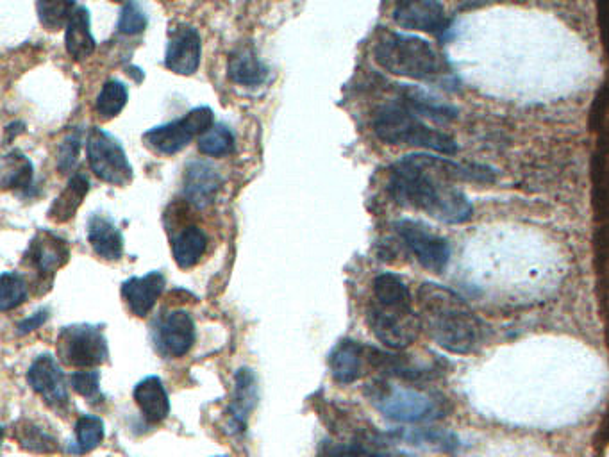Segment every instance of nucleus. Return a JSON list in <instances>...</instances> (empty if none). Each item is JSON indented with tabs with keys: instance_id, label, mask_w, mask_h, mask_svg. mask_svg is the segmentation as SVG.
Listing matches in <instances>:
<instances>
[{
	"instance_id": "f257e3e1",
	"label": "nucleus",
	"mask_w": 609,
	"mask_h": 457,
	"mask_svg": "<svg viewBox=\"0 0 609 457\" xmlns=\"http://www.w3.org/2000/svg\"><path fill=\"white\" fill-rule=\"evenodd\" d=\"M388 193L402 208L426 213L443 224H465L474 215L467 193L427 167L420 152L393 163Z\"/></svg>"
},
{
	"instance_id": "f03ea898",
	"label": "nucleus",
	"mask_w": 609,
	"mask_h": 457,
	"mask_svg": "<svg viewBox=\"0 0 609 457\" xmlns=\"http://www.w3.org/2000/svg\"><path fill=\"white\" fill-rule=\"evenodd\" d=\"M418 315L422 331L443 350L468 356L483 349L490 338V327L456 291L436 283L420 284L417 291Z\"/></svg>"
},
{
	"instance_id": "7ed1b4c3",
	"label": "nucleus",
	"mask_w": 609,
	"mask_h": 457,
	"mask_svg": "<svg viewBox=\"0 0 609 457\" xmlns=\"http://www.w3.org/2000/svg\"><path fill=\"white\" fill-rule=\"evenodd\" d=\"M374 59L390 74L436 84L447 92H456L461 84L449 59L420 36L386 31L377 40Z\"/></svg>"
},
{
	"instance_id": "20e7f679",
	"label": "nucleus",
	"mask_w": 609,
	"mask_h": 457,
	"mask_svg": "<svg viewBox=\"0 0 609 457\" xmlns=\"http://www.w3.org/2000/svg\"><path fill=\"white\" fill-rule=\"evenodd\" d=\"M372 127L377 138L388 145H409L445 156L458 154V142L451 134L433 129L402 102L384 104L377 109Z\"/></svg>"
},
{
	"instance_id": "39448f33",
	"label": "nucleus",
	"mask_w": 609,
	"mask_h": 457,
	"mask_svg": "<svg viewBox=\"0 0 609 457\" xmlns=\"http://www.w3.org/2000/svg\"><path fill=\"white\" fill-rule=\"evenodd\" d=\"M370 404L399 424H427L447 415V399L433 391L402 386L388 379H376L365 390Z\"/></svg>"
},
{
	"instance_id": "423d86ee",
	"label": "nucleus",
	"mask_w": 609,
	"mask_h": 457,
	"mask_svg": "<svg viewBox=\"0 0 609 457\" xmlns=\"http://www.w3.org/2000/svg\"><path fill=\"white\" fill-rule=\"evenodd\" d=\"M367 322L377 340L395 352L411 347L422 331L420 315L413 306L397 308L370 302Z\"/></svg>"
},
{
	"instance_id": "0eeeda50",
	"label": "nucleus",
	"mask_w": 609,
	"mask_h": 457,
	"mask_svg": "<svg viewBox=\"0 0 609 457\" xmlns=\"http://www.w3.org/2000/svg\"><path fill=\"white\" fill-rule=\"evenodd\" d=\"M215 125V115L211 108H195L170 124L158 125L151 131L143 134V143L156 154L163 156H174L177 152H181L184 147H188L190 143L202 134L206 133Z\"/></svg>"
},
{
	"instance_id": "6e6552de",
	"label": "nucleus",
	"mask_w": 609,
	"mask_h": 457,
	"mask_svg": "<svg viewBox=\"0 0 609 457\" xmlns=\"http://www.w3.org/2000/svg\"><path fill=\"white\" fill-rule=\"evenodd\" d=\"M86 150L93 174L104 183L126 186L133 179V167L127 159L126 150L115 136L101 127H92L88 133Z\"/></svg>"
},
{
	"instance_id": "1a4fd4ad",
	"label": "nucleus",
	"mask_w": 609,
	"mask_h": 457,
	"mask_svg": "<svg viewBox=\"0 0 609 457\" xmlns=\"http://www.w3.org/2000/svg\"><path fill=\"white\" fill-rule=\"evenodd\" d=\"M59 358L74 368H93L106 363L108 341L95 325H72L59 333L56 341Z\"/></svg>"
},
{
	"instance_id": "9d476101",
	"label": "nucleus",
	"mask_w": 609,
	"mask_h": 457,
	"mask_svg": "<svg viewBox=\"0 0 609 457\" xmlns=\"http://www.w3.org/2000/svg\"><path fill=\"white\" fill-rule=\"evenodd\" d=\"M393 227L420 265L433 274H442L451 261L449 241L434 234L426 224L417 220L402 218L399 222H395Z\"/></svg>"
},
{
	"instance_id": "9b49d317",
	"label": "nucleus",
	"mask_w": 609,
	"mask_h": 457,
	"mask_svg": "<svg viewBox=\"0 0 609 457\" xmlns=\"http://www.w3.org/2000/svg\"><path fill=\"white\" fill-rule=\"evenodd\" d=\"M393 22L408 31L433 34L440 42L451 34L452 18L440 0H397Z\"/></svg>"
},
{
	"instance_id": "f8f14e48",
	"label": "nucleus",
	"mask_w": 609,
	"mask_h": 457,
	"mask_svg": "<svg viewBox=\"0 0 609 457\" xmlns=\"http://www.w3.org/2000/svg\"><path fill=\"white\" fill-rule=\"evenodd\" d=\"M27 383L38 393L47 406L63 409L68 406L67 379L51 354H43L34 359L27 370Z\"/></svg>"
},
{
	"instance_id": "ddd939ff",
	"label": "nucleus",
	"mask_w": 609,
	"mask_h": 457,
	"mask_svg": "<svg viewBox=\"0 0 609 457\" xmlns=\"http://www.w3.org/2000/svg\"><path fill=\"white\" fill-rule=\"evenodd\" d=\"M195 322L186 311H170L156 324V345L170 358H183L195 343Z\"/></svg>"
},
{
	"instance_id": "4468645a",
	"label": "nucleus",
	"mask_w": 609,
	"mask_h": 457,
	"mask_svg": "<svg viewBox=\"0 0 609 457\" xmlns=\"http://www.w3.org/2000/svg\"><path fill=\"white\" fill-rule=\"evenodd\" d=\"M201 34L190 25H181L170 33L165 67L177 75H193L201 65Z\"/></svg>"
},
{
	"instance_id": "2eb2a0df",
	"label": "nucleus",
	"mask_w": 609,
	"mask_h": 457,
	"mask_svg": "<svg viewBox=\"0 0 609 457\" xmlns=\"http://www.w3.org/2000/svg\"><path fill=\"white\" fill-rule=\"evenodd\" d=\"M224 184V177L208 161H192L184 168L183 192L186 200L197 209L211 206Z\"/></svg>"
},
{
	"instance_id": "dca6fc26",
	"label": "nucleus",
	"mask_w": 609,
	"mask_h": 457,
	"mask_svg": "<svg viewBox=\"0 0 609 457\" xmlns=\"http://www.w3.org/2000/svg\"><path fill=\"white\" fill-rule=\"evenodd\" d=\"M367 366H370V347L359 341H340L329 356V368L336 383H356L367 374Z\"/></svg>"
},
{
	"instance_id": "f3484780",
	"label": "nucleus",
	"mask_w": 609,
	"mask_h": 457,
	"mask_svg": "<svg viewBox=\"0 0 609 457\" xmlns=\"http://www.w3.org/2000/svg\"><path fill=\"white\" fill-rule=\"evenodd\" d=\"M29 265L36 268L42 277H52L59 268L67 265L70 259V249L67 241L59 238L51 231H40L34 236L29 249H27Z\"/></svg>"
},
{
	"instance_id": "a211bd4d",
	"label": "nucleus",
	"mask_w": 609,
	"mask_h": 457,
	"mask_svg": "<svg viewBox=\"0 0 609 457\" xmlns=\"http://www.w3.org/2000/svg\"><path fill=\"white\" fill-rule=\"evenodd\" d=\"M165 290V277L161 272H151L143 277H131L122 284V297L127 306L133 311V315H149L161 293Z\"/></svg>"
},
{
	"instance_id": "6ab92c4d",
	"label": "nucleus",
	"mask_w": 609,
	"mask_h": 457,
	"mask_svg": "<svg viewBox=\"0 0 609 457\" xmlns=\"http://www.w3.org/2000/svg\"><path fill=\"white\" fill-rule=\"evenodd\" d=\"M402 104H406L418 117L427 118L436 124H449L458 118L459 111L451 102L434 97L433 93L417 88L404 86L402 88Z\"/></svg>"
},
{
	"instance_id": "aec40b11",
	"label": "nucleus",
	"mask_w": 609,
	"mask_h": 457,
	"mask_svg": "<svg viewBox=\"0 0 609 457\" xmlns=\"http://www.w3.org/2000/svg\"><path fill=\"white\" fill-rule=\"evenodd\" d=\"M258 390H256V377L249 368H242L236 374V386H234L233 402L227 409L229 416V427L233 433H243L247 427V420L251 411L256 406Z\"/></svg>"
},
{
	"instance_id": "412c9836",
	"label": "nucleus",
	"mask_w": 609,
	"mask_h": 457,
	"mask_svg": "<svg viewBox=\"0 0 609 457\" xmlns=\"http://www.w3.org/2000/svg\"><path fill=\"white\" fill-rule=\"evenodd\" d=\"M393 438L409 443V445H415V447H422V449L438 450V452H445V454H458L461 449V440L458 438V434L452 433V431H445L440 427H406V429H399L392 434Z\"/></svg>"
},
{
	"instance_id": "4be33fe9",
	"label": "nucleus",
	"mask_w": 609,
	"mask_h": 457,
	"mask_svg": "<svg viewBox=\"0 0 609 457\" xmlns=\"http://www.w3.org/2000/svg\"><path fill=\"white\" fill-rule=\"evenodd\" d=\"M88 241L99 258L118 261L124 254V236L117 225L102 215H93L90 218Z\"/></svg>"
},
{
	"instance_id": "5701e85b",
	"label": "nucleus",
	"mask_w": 609,
	"mask_h": 457,
	"mask_svg": "<svg viewBox=\"0 0 609 457\" xmlns=\"http://www.w3.org/2000/svg\"><path fill=\"white\" fill-rule=\"evenodd\" d=\"M134 400L138 404V408L142 411L147 422L151 424H159L167 418L170 413V400L165 386L161 383L159 377H145L143 381L138 383L134 388Z\"/></svg>"
},
{
	"instance_id": "b1692460",
	"label": "nucleus",
	"mask_w": 609,
	"mask_h": 457,
	"mask_svg": "<svg viewBox=\"0 0 609 457\" xmlns=\"http://www.w3.org/2000/svg\"><path fill=\"white\" fill-rule=\"evenodd\" d=\"M227 75L236 84L256 88L267 81L268 68L258 58L256 50L249 45H242L231 54L229 65H227Z\"/></svg>"
},
{
	"instance_id": "393cba45",
	"label": "nucleus",
	"mask_w": 609,
	"mask_h": 457,
	"mask_svg": "<svg viewBox=\"0 0 609 457\" xmlns=\"http://www.w3.org/2000/svg\"><path fill=\"white\" fill-rule=\"evenodd\" d=\"M90 192V181L84 174H74L68 181L67 188L52 202L49 209V220L54 224H67L68 220L76 217L77 209L81 208L84 197Z\"/></svg>"
},
{
	"instance_id": "a878e982",
	"label": "nucleus",
	"mask_w": 609,
	"mask_h": 457,
	"mask_svg": "<svg viewBox=\"0 0 609 457\" xmlns=\"http://www.w3.org/2000/svg\"><path fill=\"white\" fill-rule=\"evenodd\" d=\"M65 45L67 52L74 59H86L92 56L97 43L92 34V20L90 11L86 8H77L70 18L65 33Z\"/></svg>"
},
{
	"instance_id": "bb28decb",
	"label": "nucleus",
	"mask_w": 609,
	"mask_h": 457,
	"mask_svg": "<svg viewBox=\"0 0 609 457\" xmlns=\"http://www.w3.org/2000/svg\"><path fill=\"white\" fill-rule=\"evenodd\" d=\"M208 250V236L197 225L184 227L181 233L172 240V254L177 266L188 270L197 265Z\"/></svg>"
},
{
	"instance_id": "cd10ccee",
	"label": "nucleus",
	"mask_w": 609,
	"mask_h": 457,
	"mask_svg": "<svg viewBox=\"0 0 609 457\" xmlns=\"http://www.w3.org/2000/svg\"><path fill=\"white\" fill-rule=\"evenodd\" d=\"M372 302L381 306H397V308H409L413 306V297L409 291L408 284L402 281L399 275L384 272L377 275L372 284Z\"/></svg>"
},
{
	"instance_id": "c85d7f7f",
	"label": "nucleus",
	"mask_w": 609,
	"mask_h": 457,
	"mask_svg": "<svg viewBox=\"0 0 609 457\" xmlns=\"http://www.w3.org/2000/svg\"><path fill=\"white\" fill-rule=\"evenodd\" d=\"M13 438L22 449L33 454H54L59 449L58 440L31 420H20L13 425Z\"/></svg>"
},
{
	"instance_id": "c756f323",
	"label": "nucleus",
	"mask_w": 609,
	"mask_h": 457,
	"mask_svg": "<svg viewBox=\"0 0 609 457\" xmlns=\"http://www.w3.org/2000/svg\"><path fill=\"white\" fill-rule=\"evenodd\" d=\"M33 163L22 152H11L2 159V186L4 190H27L33 186Z\"/></svg>"
},
{
	"instance_id": "7c9ffc66",
	"label": "nucleus",
	"mask_w": 609,
	"mask_h": 457,
	"mask_svg": "<svg viewBox=\"0 0 609 457\" xmlns=\"http://www.w3.org/2000/svg\"><path fill=\"white\" fill-rule=\"evenodd\" d=\"M36 9L43 27L58 31L70 22L76 11V0H38Z\"/></svg>"
},
{
	"instance_id": "2f4dec72",
	"label": "nucleus",
	"mask_w": 609,
	"mask_h": 457,
	"mask_svg": "<svg viewBox=\"0 0 609 457\" xmlns=\"http://www.w3.org/2000/svg\"><path fill=\"white\" fill-rule=\"evenodd\" d=\"M234 134L226 125L215 124L199 138V150L204 156L222 158L234 152Z\"/></svg>"
},
{
	"instance_id": "473e14b6",
	"label": "nucleus",
	"mask_w": 609,
	"mask_h": 457,
	"mask_svg": "<svg viewBox=\"0 0 609 457\" xmlns=\"http://www.w3.org/2000/svg\"><path fill=\"white\" fill-rule=\"evenodd\" d=\"M104 441V422L99 416L84 415L76 424V454H88Z\"/></svg>"
},
{
	"instance_id": "72a5a7b5",
	"label": "nucleus",
	"mask_w": 609,
	"mask_h": 457,
	"mask_svg": "<svg viewBox=\"0 0 609 457\" xmlns=\"http://www.w3.org/2000/svg\"><path fill=\"white\" fill-rule=\"evenodd\" d=\"M129 93L120 81H108L102 86L101 93L95 102V109L102 118L117 117L126 108Z\"/></svg>"
},
{
	"instance_id": "f704fd0d",
	"label": "nucleus",
	"mask_w": 609,
	"mask_h": 457,
	"mask_svg": "<svg viewBox=\"0 0 609 457\" xmlns=\"http://www.w3.org/2000/svg\"><path fill=\"white\" fill-rule=\"evenodd\" d=\"M27 299V283L22 275L4 272L0 277V309L11 311Z\"/></svg>"
},
{
	"instance_id": "c9c22d12",
	"label": "nucleus",
	"mask_w": 609,
	"mask_h": 457,
	"mask_svg": "<svg viewBox=\"0 0 609 457\" xmlns=\"http://www.w3.org/2000/svg\"><path fill=\"white\" fill-rule=\"evenodd\" d=\"M147 24H149V18L140 8V4L134 0L126 2V6L120 11V18H118V31L126 36H136L147 29Z\"/></svg>"
},
{
	"instance_id": "e433bc0d",
	"label": "nucleus",
	"mask_w": 609,
	"mask_h": 457,
	"mask_svg": "<svg viewBox=\"0 0 609 457\" xmlns=\"http://www.w3.org/2000/svg\"><path fill=\"white\" fill-rule=\"evenodd\" d=\"M81 131H72L67 138L61 142L58 150V168L61 174H68L70 170H74L81 152Z\"/></svg>"
},
{
	"instance_id": "4c0bfd02",
	"label": "nucleus",
	"mask_w": 609,
	"mask_h": 457,
	"mask_svg": "<svg viewBox=\"0 0 609 457\" xmlns=\"http://www.w3.org/2000/svg\"><path fill=\"white\" fill-rule=\"evenodd\" d=\"M72 390L88 400H99L101 397V375L99 372H76L70 375Z\"/></svg>"
},
{
	"instance_id": "58836bf2",
	"label": "nucleus",
	"mask_w": 609,
	"mask_h": 457,
	"mask_svg": "<svg viewBox=\"0 0 609 457\" xmlns=\"http://www.w3.org/2000/svg\"><path fill=\"white\" fill-rule=\"evenodd\" d=\"M327 457H370V450L361 445H354V443H342V445L329 447Z\"/></svg>"
},
{
	"instance_id": "ea45409f",
	"label": "nucleus",
	"mask_w": 609,
	"mask_h": 457,
	"mask_svg": "<svg viewBox=\"0 0 609 457\" xmlns=\"http://www.w3.org/2000/svg\"><path fill=\"white\" fill-rule=\"evenodd\" d=\"M47 320H49V311H47V309H42V311H38V313H34V315L26 318L24 322H20V325H18V334L24 336V334L33 333L40 325L45 324Z\"/></svg>"
},
{
	"instance_id": "a19ab883",
	"label": "nucleus",
	"mask_w": 609,
	"mask_h": 457,
	"mask_svg": "<svg viewBox=\"0 0 609 457\" xmlns=\"http://www.w3.org/2000/svg\"><path fill=\"white\" fill-rule=\"evenodd\" d=\"M370 457H408L402 454H392V452H370Z\"/></svg>"
}]
</instances>
